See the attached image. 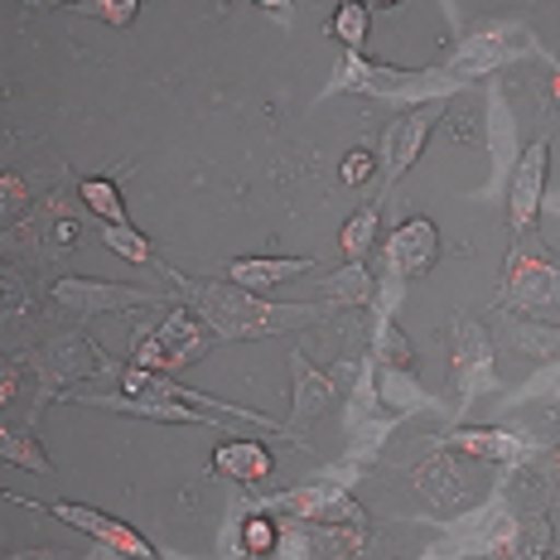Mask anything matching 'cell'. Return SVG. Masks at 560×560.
<instances>
[{"label":"cell","mask_w":560,"mask_h":560,"mask_svg":"<svg viewBox=\"0 0 560 560\" xmlns=\"http://www.w3.org/2000/svg\"><path fill=\"white\" fill-rule=\"evenodd\" d=\"M165 276L174 280V290L184 295L198 319L208 324L218 338H271V334H290V329H310L324 324L334 314V305H271L256 290L237 285V280H198V276H179L165 266Z\"/></svg>","instance_id":"6da1fadb"},{"label":"cell","mask_w":560,"mask_h":560,"mask_svg":"<svg viewBox=\"0 0 560 560\" xmlns=\"http://www.w3.org/2000/svg\"><path fill=\"white\" fill-rule=\"evenodd\" d=\"M560 305V256L546 247L536 232L512 242L503 261V285H498V310L503 314H532Z\"/></svg>","instance_id":"7a4b0ae2"},{"label":"cell","mask_w":560,"mask_h":560,"mask_svg":"<svg viewBox=\"0 0 560 560\" xmlns=\"http://www.w3.org/2000/svg\"><path fill=\"white\" fill-rule=\"evenodd\" d=\"M338 92H363V97H396V102H445L459 78L450 68H387V63H372L368 54H348V63L334 73Z\"/></svg>","instance_id":"3957f363"},{"label":"cell","mask_w":560,"mask_h":560,"mask_svg":"<svg viewBox=\"0 0 560 560\" xmlns=\"http://www.w3.org/2000/svg\"><path fill=\"white\" fill-rule=\"evenodd\" d=\"M213 329H208L198 314L184 305V310H170L165 319L155 324V329H140L136 343H131V358L136 368H150V372H165V377H174V372L194 368L198 358L208 353V343H213Z\"/></svg>","instance_id":"277c9868"},{"label":"cell","mask_w":560,"mask_h":560,"mask_svg":"<svg viewBox=\"0 0 560 560\" xmlns=\"http://www.w3.org/2000/svg\"><path fill=\"white\" fill-rule=\"evenodd\" d=\"M435 261H440V232H435V223H430V218H406V223L396 228L387 242H382V266H387V280H392L387 310H392V300L401 295L406 280H425L430 271H435Z\"/></svg>","instance_id":"5b68a950"},{"label":"cell","mask_w":560,"mask_h":560,"mask_svg":"<svg viewBox=\"0 0 560 560\" xmlns=\"http://www.w3.org/2000/svg\"><path fill=\"white\" fill-rule=\"evenodd\" d=\"M454 358H450V382L459 387V401L469 406L478 401L488 387H498V372H493V338L483 334V324L469 319V314H454V329H450Z\"/></svg>","instance_id":"8992f818"},{"label":"cell","mask_w":560,"mask_h":560,"mask_svg":"<svg viewBox=\"0 0 560 560\" xmlns=\"http://www.w3.org/2000/svg\"><path fill=\"white\" fill-rule=\"evenodd\" d=\"M440 116H445V102H420V107H406L387 121V131H382V155H377L387 189L401 184V174L420 160V150H425L430 131L440 126Z\"/></svg>","instance_id":"52a82bcc"},{"label":"cell","mask_w":560,"mask_h":560,"mask_svg":"<svg viewBox=\"0 0 560 560\" xmlns=\"http://www.w3.org/2000/svg\"><path fill=\"white\" fill-rule=\"evenodd\" d=\"M271 512H290L295 522H310V527H363V508L353 503V498L343 493L338 483H305V488H290V493L271 498V503H261Z\"/></svg>","instance_id":"ba28073f"},{"label":"cell","mask_w":560,"mask_h":560,"mask_svg":"<svg viewBox=\"0 0 560 560\" xmlns=\"http://www.w3.org/2000/svg\"><path fill=\"white\" fill-rule=\"evenodd\" d=\"M546 170H551V140H532L517 155V170H512V184H508L512 237L536 232V213H541V198H546Z\"/></svg>","instance_id":"9c48e42d"},{"label":"cell","mask_w":560,"mask_h":560,"mask_svg":"<svg viewBox=\"0 0 560 560\" xmlns=\"http://www.w3.org/2000/svg\"><path fill=\"white\" fill-rule=\"evenodd\" d=\"M30 508L34 512H54L63 527L88 532L92 541H102L107 551L126 556V560H160V551L136 527H126V522H116V517H107V512H97V508H83V503H30Z\"/></svg>","instance_id":"30bf717a"},{"label":"cell","mask_w":560,"mask_h":560,"mask_svg":"<svg viewBox=\"0 0 560 560\" xmlns=\"http://www.w3.org/2000/svg\"><path fill=\"white\" fill-rule=\"evenodd\" d=\"M30 368L39 372V392L54 396L58 387H68V382H78V377H92V372H102L107 363H102V353H97L92 338L68 334V338L44 343L39 353H30Z\"/></svg>","instance_id":"8fae6325"},{"label":"cell","mask_w":560,"mask_h":560,"mask_svg":"<svg viewBox=\"0 0 560 560\" xmlns=\"http://www.w3.org/2000/svg\"><path fill=\"white\" fill-rule=\"evenodd\" d=\"M54 305H63L73 319H97V314H121V310H140V305H155V295L145 290H121L107 285V280H54Z\"/></svg>","instance_id":"7c38bea8"},{"label":"cell","mask_w":560,"mask_h":560,"mask_svg":"<svg viewBox=\"0 0 560 560\" xmlns=\"http://www.w3.org/2000/svg\"><path fill=\"white\" fill-rule=\"evenodd\" d=\"M329 401H334V377L329 372H319L305 353H290V420H285L290 440H300V430H305ZM300 445H305V440H300Z\"/></svg>","instance_id":"4fadbf2b"},{"label":"cell","mask_w":560,"mask_h":560,"mask_svg":"<svg viewBox=\"0 0 560 560\" xmlns=\"http://www.w3.org/2000/svg\"><path fill=\"white\" fill-rule=\"evenodd\" d=\"M522 54H527V39H517L512 30H483V34H474V39H464L459 49H454L450 73L454 78H483V73H493V68H503Z\"/></svg>","instance_id":"5bb4252c"},{"label":"cell","mask_w":560,"mask_h":560,"mask_svg":"<svg viewBox=\"0 0 560 560\" xmlns=\"http://www.w3.org/2000/svg\"><path fill=\"white\" fill-rule=\"evenodd\" d=\"M445 454H459V459H474V464H517L527 445H522L512 430H498V425H464V430H450L440 440Z\"/></svg>","instance_id":"9a60e30c"},{"label":"cell","mask_w":560,"mask_h":560,"mask_svg":"<svg viewBox=\"0 0 560 560\" xmlns=\"http://www.w3.org/2000/svg\"><path fill=\"white\" fill-rule=\"evenodd\" d=\"M213 474L218 478H232V483H266V478L276 474V459L271 450L261 445V440H223V445L213 450Z\"/></svg>","instance_id":"2e32d148"},{"label":"cell","mask_w":560,"mask_h":560,"mask_svg":"<svg viewBox=\"0 0 560 560\" xmlns=\"http://www.w3.org/2000/svg\"><path fill=\"white\" fill-rule=\"evenodd\" d=\"M310 271H314L310 256H242V261L228 266V280H237V285H247V290L261 295V290L285 285V280H300Z\"/></svg>","instance_id":"e0dca14e"},{"label":"cell","mask_w":560,"mask_h":560,"mask_svg":"<svg viewBox=\"0 0 560 560\" xmlns=\"http://www.w3.org/2000/svg\"><path fill=\"white\" fill-rule=\"evenodd\" d=\"M493 551H498L493 560H546V551H551V522L546 517L512 522V527H503Z\"/></svg>","instance_id":"ac0fdd59"},{"label":"cell","mask_w":560,"mask_h":560,"mask_svg":"<svg viewBox=\"0 0 560 560\" xmlns=\"http://www.w3.org/2000/svg\"><path fill=\"white\" fill-rule=\"evenodd\" d=\"M324 290H329V305H338V310H363L377 300V280L368 276L363 261H343L329 280H324Z\"/></svg>","instance_id":"d6986e66"},{"label":"cell","mask_w":560,"mask_h":560,"mask_svg":"<svg viewBox=\"0 0 560 560\" xmlns=\"http://www.w3.org/2000/svg\"><path fill=\"white\" fill-rule=\"evenodd\" d=\"M377 228H382V208L363 203L343 228H338V252H343V261H368V252L377 247Z\"/></svg>","instance_id":"ffe728a7"},{"label":"cell","mask_w":560,"mask_h":560,"mask_svg":"<svg viewBox=\"0 0 560 560\" xmlns=\"http://www.w3.org/2000/svg\"><path fill=\"white\" fill-rule=\"evenodd\" d=\"M372 358L387 372H411L416 377V353H411V343H406V334L392 324L387 310L377 314V329H372Z\"/></svg>","instance_id":"44dd1931"},{"label":"cell","mask_w":560,"mask_h":560,"mask_svg":"<svg viewBox=\"0 0 560 560\" xmlns=\"http://www.w3.org/2000/svg\"><path fill=\"white\" fill-rule=\"evenodd\" d=\"M78 203H83L92 218H102V223H131V218H126V198L107 174H92V179L78 184Z\"/></svg>","instance_id":"7402d4cb"},{"label":"cell","mask_w":560,"mask_h":560,"mask_svg":"<svg viewBox=\"0 0 560 560\" xmlns=\"http://www.w3.org/2000/svg\"><path fill=\"white\" fill-rule=\"evenodd\" d=\"M368 25H372V5H368V0H338L334 20H329V34L343 44L348 54H363L368 49Z\"/></svg>","instance_id":"603a6c76"},{"label":"cell","mask_w":560,"mask_h":560,"mask_svg":"<svg viewBox=\"0 0 560 560\" xmlns=\"http://www.w3.org/2000/svg\"><path fill=\"white\" fill-rule=\"evenodd\" d=\"M508 338H512V343H517L527 358H560V329H556V324L517 319V314H508Z\"/></svg>","instance_id":"cb8c5ba5"},{"label":"cell","mask_w":560,"mask_h":560,"mask_svg":"<svg viewBox=\"0 0 560 560\" xmlns=\"http://www.w3.org/2000/svg\"><path fill=\"white\" fill-rule=\"evenodd\" d=\"M0 459L15 464V469H30V474H54V459L44 454V445L30 430H5V435H0Z\"/></svg>","instance_id":"d4e9b609"},{"label":"cell","mask_w":560,"mask_h":560,"mask_svg":"<svg viewBox=\"0 0 560 560\" xmlns=\"http://www.w3.org/2000/svg\"><path fill=\"white\" fill-rule=\"evenodd\" d=\"M102 242L121 256V261H131V266H145V261H155V247H150V237L145 232H136L131 223H102Z\"/></svg>","instance_id":"484cf974"},{"label":"cell","mask_w":560,"mask_h":560,"mask_svg":"<svg viewBox=\"0 0 560 560\" xmlns=\"http://www.w3.org/2000/svg\"><path fill=\"white\" fill-rule=\"evenodd\" d=\"M78 15L102 20L107 30H126V25H136L140 0H78Z\"/></svg>","instance_id":"4316f807"},{"label":"cell","mask_w":560,"mask_h":560,"mask_svg":"<svg viewBox=\"0 0 560 560\" xmlns=\"http://www.w3.org/2000/svg\"><path fill=\"white\" fill-rule=\"evenodd\" d=\"M280 546V532H276V522L266 517L261 508L252 512V517H242V551L247 556H271Z\"/></svg>","instance_id":"83f0119b"},{"label":"cell","mask_w":560,"mask_h":560,"mask_svg":"<svg viewBox=\"0 0 560 560\" xmlns=\"http://www.w3.org/2000/svg\"><path fill=\"white\" fill-rule=\"evenodd\" d=\"M377 165H382V160L372 155V150L358 145V150H348V155H343V170H338V174H343V184H348V189H363V184L372 179V174H377Z\"/></svg>","instance_id":"f1b7e54d"},{"label":"cell","mask_w":560,"mask_h":560,"mask_svg":"<svg viewBox=\"0 0 560 560\" xmlns=\"http://www.w3.org/2000/svg\"><path fill=\"white\" fill-rule=\"evenodd\" d=\"M0 194H5L0 213H5V223H15V218L30 208V189H25V179H20L15 170H5V179H0Z\"/></svg>","instance_id":"f546056e"},{"label":"cell","mask_w":560,"mask_h":560,"mask_svg":"<svg viewBox=\"0 0 560 560\" xmlns=\"http://www.w3.org/2000/svg\"><path fill=\"white\" fill-rule=\"evenodd\" d=\"M15 392H20V363L15 358H5V377H0V401H15Z\"/></svg>","instance_id":"4dcf8cb0"},{"label":"cell","mask_w":560,"mask_h":560,"mask_svg":"<svg viewBox=\"0 0 560 560\" xmlns=\"http://www.w3.org/2000/svg\"><path fill=\"white\" fill-rule=\"evenodd\" d=\"M5 560H63L54 546H34V551H5Z\"/></svg>","instance_id":"1f68e13d"},{"label":"cell","mask_w":560,"mask_h":560,"mask_svg":"<svg viewBox=\"0 0 560 560\" xmlns=\"http://www.w3.org/2000/svg\"><path fill=\"white\" fill-rule=\"evenodd\" d=\"M30 10H58V5H73L78 10V0H25Z\"/></svg>","instance_id":"d6a6232c"},{"label":"cell","mask_w":560,"mask_h":560,"mask_svg":"<svg viewBox=\"0 0 560 560\" xmlns=\"http://www.w3.org/2000/svg\"><path fill=\"white\" fill-rule=\"evenodd\" d=\"M256 5H261V10H276V15H280V10H290L295 0H256Z\"/></svg>","instance_id":"836d02e7"},{"label":"cell","mask_w":560,"mask_h":560,"mask_svg":"<svg viewBox=\"0 0 560 560\" xmlns=\"http://www.w3.org/2000/svg\"><path fill=\"white\" fill-rule=\"evenodd\" d=\"M551 102L560 107V63H556V73H551Z\"/></svg>","instance_id":"e575fe53"},{"label":"cell","mask_w":560,"mask_h":560,"mask_svg":"<svg viewBox=\"0 0 560 560\" xmlns=\"http://www.w3.org/2000/svg\"><path fill=\"white\" fill-rule=\"evenodd\" d=\"M372 10H387V5H401V0H368Z\"/></svg>","instance_id":"d590c367"},{"label":"cell","mask_w":560,"mask_h":560,"mask_svg":"<svg viewBox=\"0 0 560 560\" xmlns=\"http://www.w3.org/2000/svg\"><path fill=\"white\" fill-rule=\"evenodd\" d=\"M551 464H556V474H560V445L551 450Z\"/></svg>","instance_id":"8d00e7d4"}]
</instances>
